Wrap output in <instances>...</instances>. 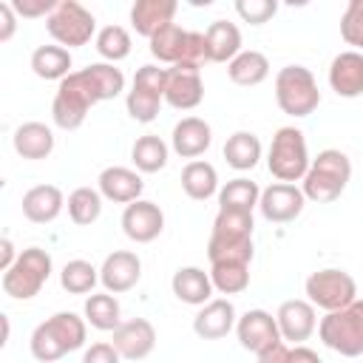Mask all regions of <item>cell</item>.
<instances>
[{"label": "cell", "instance_id": "cell-24", "mask_svg": "<svg viewBox=\"0 0 363 363\" xmlns=\"http://www.w3.org/2000/svg\"><path fill=\"white\" fill-rule=\"evenodd\" d=\"M170 289L182 303H190V306H204L207 301H213L210 298L213 281H210V272H204L201 267H179L173 272Z\"/></svg>", "mask_w": 363, "mask_h": 363}, {"label": "cell", "instance_id": "cell-21", "mask_svg": "<svg viewBox=\"0 0 363 363\" xmlns=\"http://www.w3.org/2000/svg\"><path fill=\"white\" fill-rule=\"evenodd\" d=\"M170 145H173V150L182 159H190L193 162L196 156H201L213 145V128L204 119H199V116H184L182 122L173 125Z\"/></svg>", "mask_w": 363, "mask_h": 363}, {"label": "cell", "instance_id": "cell-20", "mask_svg": "<svg viewBox=\"0 0 363 363\" xmlns=\"http://www.w3.org/2000/svg\"><path fill=\"white\" fill-rule=\"evenodd\" d=\"M329 85L343 99L360 96L363 94V54L340 51L329 65Z\"/></svg>", "mask_w": 363, "mask_h": 363}, {"label": "cell", "instance_id": "cell-29", "mask_svg": "<svg viewBox=\"0 0 363 363\" xmlns=\"http://www.w3.org/2000/svg\"><path fill=\"white\" fill-rule=\"evenodd\" d=\"M31 71L40 79H65L71 74V51L62 45H40L31 54Z\"/></svg>", "mask_w": 363, "mask_h": 363}, {"label": "cell", "instance_id": "cell-3", "mask_svg": "<svg viewBox=\"0 0 363 363\" xmlns=\"http://www.w3.org/2000/svg\"><path fill=\"white\" fill-rule=\"evenodd\" d=\"M349 179H352L349 156L343 150H337V147H326V150H320L312 159V164H309V170L303 176V187L301 190H303V196L309 201L329 204V201H335L346 190Z\"/></svg>", "mask_w": 363, "mask_h": 363}, {"label": "cell", "instance_id": "cell-6", "mask_svg": "<svg viewBox=\"0 0 363 363\" xmlns=\"http://www.w3.org/2000/svg\"><path fill=\"white\" fill-rule=\"evenodd\" d=\"M275 102L284 113L295 119L309 116L320 105V91L312 71L303 65H284L275 74Z\"/></svg>", "mask_w": 363, "mask_h": 363}, {"label": "cell", "instance_id": "cell-1", "mask_svg": "<svg viewBox=\"0 0 363 363\" xmlns=\"http://www.w3.org/2000/svg\"><path fill=\"white\" fill-rule=\"evenodd\" d=\"M125 91V74L111 62H94L82 71H71L51 102V119L62 130H77L96 102L113 99Z\"/></svg>", "mask_w": 363, "mask_h": 363}, {"label": "cell", "instance_id": "cell-40", "mask_svg": "<svg viewBox=\"0 0 363 363\" xmlns=\"http://www.w3.org/2000/svg\"><path fill=\"white\" fill-rule=\"evenodd\" d=\"M207 258H210V267L213 264H250L252 261V238H244V241L210 238Z\"/></svg>", "mask_w": 363, "mask_h": 363}, {"label": "cell", "instance_id": "cell-43", "mask_svg": "<svg viewBox=\"0 0 363 363\" xmlns=\"http://www.w3.org/2000/svg\"><path fill=\"white\" fill-rule=\"evenodd\" d=\"M204 62H210V54H207V37H204L201 31H187V43H184V54H182V62H179V65L201 68Z\"/></svg>", "mask_w": 363, "mask_h": 363}, {"label": "cell", "instance_id": "cell-17", "mask_svg": "<svg viewBox=\"0 0 363 363\" xmlns=\"http://www.w3.org/2000/svg\"><path fill=\"white\" fill-rule=\"evenodd\" d=\"M235 335H238V343L247 352H255V354L281 340L278 320L269 312H264V309H247L235 320Z\"/></svg>", "mask_w": 363, "mask_h": 363}, {"label": "cell", "instance_id": "cell-37", "mask_svg": "<svg viewBox=\"0 0 363 363\" xmlns=\"http://www.w3.org/2000/svg\"><path fill=\"white\" fill-rule=\"evenodd\" d=\"M96 281H99V269L91 261H82V258L68 261L60 272V284L71 295H88L96 286Z\"/></svg>", "mask_w": 363, "mask_h": 363}, {"label": "cell", "instance_id": "cell-41", "mask_svg": "<svg viewBox=\"0 0 363 363\" xmlns=\"http://www.w3.org/2000/svg\"><path fill=\"white\" fill-rule=\"evenodd\" d=\"M340 37L363 54V0H349L340 17Z\"/></svg>", "mask_w": 363, "mask_h": 363}, {"label": "cell", "instance_id": "cell-46", "mask_svg": "<svg viewBox=\"0 0 363 363\" xmlns=\"http://www.w3.org/2000/svg\"><path fill=\"white\" fill-rule=\"evenodd\" d=\"M17 28V11L11 9V3H0V43H9L14 37Z\"/></svg>", "mask_w": 363, "mask_h": 363}, {"label": "cell", "instance_id": "cell-22", "mask_svg": "<svg viewBox=\"0 0 363 363\" xmlns=\"http://www.w3.org/2000/svg\"><path fill=\"white\" fill-rule=\"evenodd\" d=\"M65 207V196L57 184H37L23 193V216L31 224H48L54 221Z\"/></svg>", "mask_w": 363, "mask_h": 363}, {"label": "cell", "instance_id": "cell-45", "mask_svg": "<svg viewBox=\"0 0 363 363\" xmlns=\"http://www.w3.org/2000/svg\"><path fill=\"white\" fill-rule=\"evenodd\" d=\"M122 354L113 349V343H91V349H85L82 363H119Z\"/></svg>", "mask_w": 363, "mask_h": 363}, {"label": "cell", "instance_id": "cell-15", "mask_svg": "<svg viewBox=\"0 0 363 363\" xmlns=\"http://www.w3.org/2000/svg\"><path fill=\"white\" fill-rule=\"evenodd\" d=\"M275 320H278V332H281V340H289V343H303L312 337L315 326H318V318H315V306L303 298H289L278 306L275 312Z\"/></svg>", "mask_w": 363, "mask_h": 363}, {"label": "cell", "instance_id": "cell-5", "mask_svg": "<svg viewBox=\"0 0 363 363\" xmlns=\"http://www.w3.org/2000/svg\"><path fill=\"white\" fill-rule=\"evenodd\" d=\"M312 159H309V147H306V139H303V130L286 125V128H278L275 136H272V145H269V153H267V167L269 173L278 179V182H298L306 176Z\"/></svg>", "mask_w": 363, "mask_h": 363}, {"label": "cell", "instance_id": "cell-18", "mask_svg": "<svg viewBox=\"0 0 363 363\" xmlns=\"http://www.w3.org/2000/svg\"><path fill=\"white\" fill-rule=\"evenodd\" d=\"M235 306H233V301H227V298H213V301H207L199 312H196V318H193V332L199 335V337H204V340H221V337H227L233 329H235Z\"/></svg>", "mask_w": 363, "mask_h": 363}, {"label": "cell", "instance_id": "cell-47", "mask_svg": "<svg viewBox=\"0 0 363 363\" xmlns=\"http://www.w3.org/2000/svg\"><path fill=\"white\" fill-rule=\"evenodd\" d=\"M289 357H292V349L284 340H278V343L267 346L264 352H258V363H289Z\"/></svg>", "mask_w": 363, "mask_h": 363}, {"label": "cell", "instance_id": "cell-34", "mask_svg": "<svg viewBox=\"0 0 363 363\" xmlns=\"http://www.w3.org/2000/svg\"><path fill=\"white\" fill-rule=\"evenodd\" d=\"M184 43H187V31L176 23L159 28L153 37H150V54L159 60V62H170V65H179L182 62V54H184Z\"/></svg>", "mask_w": 363, "mask_h": 363}, {"label": "cell", "instance_id": "cell-12", "mask_svg": "<svg viewBox=\"0 0 363 363\" xmlns=\"http://www.w3.org/2000/svg\"><path fill=\"white\" fill-rule=\"evenodd\" d=\"M204 99V82L201 68L193 65H173L167 68V85H164V102L176 111H190Z\"/></svg>", "mask_w": 363, "mask_h": 363}, {"label": "cell", "instance_id": "cell-19", "mask_svg": "<svg viewBox=\"0 0 363 363\" xmlns=\"http://www.w3.org/2000/svg\"><path fill=\"white\" fill-rule=\"evenodd\" d=\"M96 182H99L102 199L116 201V204H125V207H128L130 201H139V196H142V190H145V182H142L139 170L119 167V164L105 167Z\"/></svg>", "mask_w": 363, "mask_h": 363}, {"label": "cell", "instance_id": "cell-8", "mask_svg": "<svg viewBox=\"0 0 363 363\" xmlns=\"http://www.w3.org/2000/svg\"><path fill=\"white\" fill-rule=\"evenodd\" d=\"M45 28L48 34L65 48H79L85 43H91L94 31H96V20L94 14L77 3V0H60L57 9L45 17Z\"/></svg>", "mask_w": 363, "mask_h": 363}, {"label": "cell", "instance_id": "cell-27", "mask_svg": "<svg viewBox=\"0 0 363 363\" xmlns=\"http://www.w3.org/2000/svg\"><path fill=\"white\" fill-rule=\"evenodd\" d=\"M182 190L193 199V201H207L213 199L221 187H218V173L210 162H201V159H193L184 164L182 170Z\"/></svg>", "mask_w": 363, "mask_h": 363}, {"label": "cell", "instance_id": "cell-26", "mask_svg": "<svg viewBox=\"0 0 363 363\" xmlns=\"http://www.w3.org/2000/svg\"><path fill=\"white\" fill-rule=\"evenodd\" d=\"M11 145H14L17 156H23V159H31V162L48 159L51 150H54V133H51V128L43 125V122H23V125L14 130Z\"/></svg>", "mask_w": 363, "mask_h": 363}, {"label": "cell", "instance_id": "cell-2", "mask_svg": "<svg viewBox=\"0 0 363 363\" xmlns=\"http://www.w3.org/2000/svg\"><path fill=\"white\" fill-rule=\"evenodd\" d=\"M85 343V320L74 312H57L31 332V354L40 363H54Z\"/></svg>", "mask_w": 363, "mask_h": 363}, {"label": "cell", "instance_id": "cell-44", "mask_svg": "<svg viewBox=\"0 0 363 363\" xmlns=\"http://www.w3.org/2000/svg\"><path fill=\"white\" fill-rule=\"evenodd\" d=\"M20 17H48L60 0H9Z\"/></svg>", "mask_w": 363, "mask_h": 363}, {"label": "cell", "instance_id": "cell-28", "mask_svg": "<svg viewBox=\"0 0 363 363\" xmlns=\"http://www.w3.org/2000/svg\"><path fill=\"white\" fill-rule=\"evenodd\" d=\"M227 77L235 82V85H244V88H252V85H261L267 77H269V60L267 54L261 51H241L230 65H227Z\"/></svg>", "mask_w": 363, "mask_h": 363}, {"label": "cell", "instance_id": "cell-11", "mask_svg": "<svg viewBox=\"0 0 363 363\" xmlns=\"http://www.w3.org/2000/svg\"><path fill=\"white\" fill-rule=\"evenodd\" d=\"M303 204H306L303 190L295 187V184H286V182L269 184L267 190H261V199H258L261 216L267 221H272V224H289V221H295L303 213Z\"/></svg>", "mask_w": 363, "mask_h": 363}, {"label": "cell", "instance_id": "cell-42", "mask_svg": "<svg viewBox=\"0 0 363 363\" xmlns=\"http://www.w3.org/2000/svg\"><path fill=\"white\" fill-rule=\"evenodd\" d=\"M275 0H235V14L250 26H264L269 17H275Z\"/></svg>", "mask_w": 363, "mask_h": 363}, {"label": "cell", "instance_id": "cell-14", "mask_svg": "<svg viewBox=\"0 0 363 363\" xmlns=\"http://www.w3.org/2000/svg\"><path fill=\"white\" fill-rule=\"evenodd\" d=\"M122 230H125V235H128L130 241H136V244H150V241L159 238L162 230H164V213H162L159 204H153V201H145V199L130 201V204L125 207V213H122Z\"/></svg>", "mask_w": 363, "mask_h": 363}, {"label": "cell", "instance_id": "cell-33", "mask_svg": "<svg viewBox=\"0 0 363 363\" xmlns=\"http://www.w3.org/2000/svg\"><path fill=\"white\" fill-rule=\"evenodd\" d=\"M261 190L255 182L238 176L230 179L221 190H218V210H241V213H252V207H258Z\"/></svg>", "mask_w": 363, "mask_h": 363}, {"label": "cell", "instance_id": "cell-23", "mask_svg": "<svg viewBox=\"0 0 363 363\" xmlns=\"http://www.w3.org/2000/svg\"><path fill=\"white\" fill-rule=\"evenodd\" d=\"M176 9H179L176 0H136L130 6V26L136 28V34L150 40L159 28L173 23Z\"/></svg>", "mask_w": 363, "mask_h": 363}, {"label": "cell", "instance_id": "cell-31", "mask_svg": "<svg viewBox=\"0 0 363 363\" xmlns=\"http://www.w3.org/2000/svg\"><path fill=\"white\" fill-rule=\"evenodd\" d=\"M85 323H91L99 332H113L122 323L119 301L111 292H96L85 298Z\"/></svg>", "mask_w": 363, "mask_h": 363}, {"label": "cell", "instance_id": "cell-30", "mask_svg": "<svg viewBox=\"0 0 363 363\" xmlns=\"http://www.w3.org/2000/svg\"><path fill=\"white\" fill-rule=\"evenodd\" d=\"M224 159L235 170H252L261 159V139L250 130H235L224 142Z\"/></svg>", "mask_w": 363, "mask_h": 363}, {"label": "cell", "instance_id": "cell-9", "mask_svg": "<svg viewBox=\"0 0 363 363\" xmlns=\"http://www.w3.org/2000/svg\"><path fill=\"white\" fill-rule=\"evenodd\" d=\"M303 292H306V301L312 306L326 309V312H337V309H343V306H349L354 301L357 284L346 269L326 267V269H318V272H312L306 278Z\"/></svg>", "mask_w": 363, "mask_h": 363}, {"label": "cell", "instance_id": "cell-48", "mask_svg": "<svg viewBox=\"0 0 363 363\" xmlns=\"http://www.w3.org/2000/svg\"><path fill=\"white\" fill-rule=\"evenodd\" d=\"M14 261H17V255H14V244H11L9 235H3V238H0V269L6 272Z\"/></svg>", "mask_w": 363, "mask_h": 363}, {"label": "cell", "instance_id": "cell-38", "mask_svg": "<svg viewBox=\"0 0 363 363\" xmlns=\"http://www.w3.org/2000/svg\"><path fill=\"white\" fill-rule=\"evenodd\" d=\"M210 281L221 295H238L250 286V264H213Z\"/></svg>", "mask_w": 363, "mask_h": 363}, {"label": "cell", "instance_id": "cell-4", "mask_svg": "<svg viewBox=\"0 0 363 363\" xmlns=\"http://www.w3.org/2000/svg\"><path fill=\"white\" fill-rule=\"evenodd\" d=\"M318 335L323 346L343 357H357L363 354V301H352L349 306L337 312H326L318 323Z\"/></svg>", "mask_w": 363, "mask_h": 363}, {"label": "cell", "instance_id": "cell-25", "mask_svg": "<svg viewBox=\"0 0 363 363\" xmlns=\"http://www.w3.org/2000/svg\"><path fill=\"white\" fill-rule=\"evenodd\" d=\"M207 37V54H210V62H233L244 48H241V31L235 23L230 20H213L204 31Z\"/></svg>", "mask_w": 363, "mask_h": 363}, {"label": "cell", "instance_id": "cell-35", "mask_svg": "<svg viewBox=\"0 0 363 363\" xmlns=\"http://www.w3.org/2000/svg\"><path fill=\"white\" fill-rule=\"evenodd\" d=\"M210 238H221V241H244V238H252V213L218 210V216L213 221Z\"/></svg>", "mask_w": 363, "mask_h": 363}, {"label": "cell", "instance_id": "cell-32", "mask_svg": "<svg viewBox=\"0 0 363 363\" xmlns=\"http://www.w3.org/2000/svg\"><path fill=\"white\" fill-rule=\"evenodd\" d=\"M167 153L170 150H167L164 139L156 136V133L139 136L133 142V147H130V159H133V164H136L139 173H159L167 164Z\"/></svg>", "mask_w": 363, "mask_h": 363}, {"label": "cell", "instance_id": "cell-49", "mask_svg": "<svg viewBox=\"0 0 363 363\" xmlns=\"http://www.w3.org/2000/svg\"><path fill=\"white\" fill-rule=\"evenodd\" d=\"M289 363H323V360H320V357H318V352H312L309 346H295V349H292Z\"/></svg>", "mask_w": 363, "mask_h": 363}, {"label": "cell", "instance_id": "cell-7", "mask_svg": "<svg viewBox=\"0 0 363 363\" xmlns=\"http://www.w3.org/2000/svg\"><path fill=\"white\" fill-rule=\"evenodd\" d=\"M51 275V255L40 247H28L17 255V261L3 272V292L17 301H28L40 295Z\"/></svg>", "mask_w": 363, "mask_h": 363}, {"label": "cell", "instance_id": "cell-10", "mask_svg": "<svg viewBox=\"0 0 363 363\" xmlns=\"http://www.w3.org/2000/svg\"><path fill=\"white\" fill-rule=\"evenodd\" d=\"M164 85H167V68L142 65L133 74V85L125 96V108H128L130 119L153 122L162 108V99H164Z\"/></svg>", "mask_w": 363, "mask_h": 363}, {"label": "cell", "instance_id": "cell-13", "mask_svg": "<svg viewBox=\"0 0 363 363\" xmlns=\"http://www.w3.org/2000/svg\"><path fill=\"white\" fill-rule=\"evenodd\" d=\"M139 278H142V261L130 250H113L102 261V267H99V284L111 295H119V292L133 289L139 284Z\"/></svg>", "mask_w": 363, "mask_h": 363}, {"label": "cell", "instance_id": "cell-16", "mask_svg": "<svg viewBox=\"0 0 363 363\" xmlns=\"http://www.w3.org/2000/svg\"><path fill=\"white\" fill-rule=\"evenodd\" d=\"M111 343L125 360H145L156 346V329L147 318H130L113 329Z\"/></svg>", "mask_w": 363, "mask_h": 363}, {"label": "cell", "instance_id": "cell-39", "mask_svg": "<svg viewBox=\"0 0 363 363\" xmlns=\"http://www.w3.org/2000/svg\"><path fill=\"white\" fill-rule=\"evenodd\" d=\"M96 54L102 60H108L111 65L125 60L130 54V34H128V28H122V26L99 28V34H96Z\"/></svg>", "mask_w": 363, "mask_h": 363}, {"label": "cell", "instance_id": "cell-36", "mask_svg": "<svg viewBox=\"0 0 363 363\" xmlns=\"http://www.w3.org/2000/svg\"><path fill=\"white\" fill-rule=\"evenodd\" d=\"M68 216L74 224L85 227V224H94L99 216H102V193L94 190V187H77L71 196H68Z\"/></svg>", "mask_w": 363, "mask_h": 363}]
</instances>
